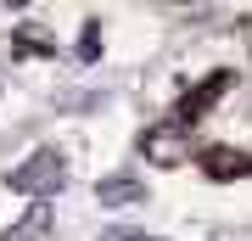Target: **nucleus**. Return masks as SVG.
Instances as JSON below:
<instances>
[{
	"label": "nucleus",
	"instance_id": "7ed1b4c3",
	"mask_svg": "<svg viewBox=\"0 0 252 241\" xmlns=\"http://www.w3.org/2000/svg\"><path fill=\"white\" fill-rule=\"evenodd\" d=\"M95 202L101 207H135V202H146V185H140L135 174H112V179L95 185Z\"/></svg>",
	"mask_w": 252,
	"mask_h": 241
},
{
	"label": "nucleus",
	"instance_id": "f03ea898",
	"mask_svg": "<svg viewBox=\"0 0 252 241\" xmlns=\"http://www.w3.org/2000/svg\"><path fill=\"white\" fill-rule=\"evenodd\" d=\"M62 179H67V174H62V152H34L17 174L6 179V185L23 191V197H45V191H56Z\"/></svg>",
	"mask_w": 252,
	"mask_h": 241
},
{
	"label": "nucleus",
	"instance_id": "39448f33",
	"mask_svg": "<svg viewBox=\"0 0 252 241\" xmlns=\"http://www.w3.org/2000/svg\"><path fill=\"white\" fill-rule=\"evenodd\" d=\"M202 169H207V174H213V179H235V174H247V169H252V163H247L241 152H230V146H213V152H207V157H202Z\"/></svg>",
	"mask_w": 252,
	"mask_h": 241
},
{
	"label": "nucleus",
	"instance_id": "f257e3e1",
	"mask_svg": "<svg viewBox=\"0 0 252 241\" xmlns=\"http://www.w3.org/2000/svg\"><path fill=\"white\" fill-rule=\"evenodd\" d=\"M140 157L152 163V169H180V163L190 157V129H180L168 118V124H152L140 135Z\"/></svg>",
	"mask_w": 252,
	"mask_h": 241
},
{
	"label": "nucleus",
	"instance_id": "423d86ee",
	"mask_svg": "<svg viewBox=\"0 0 252 241\" xmlns=\"http://www.w3.org/2000/svg\"><path fill=\"white\" fill-rule=\"evenodd\" d=\"M56 39H45V28H17V39H11V56H51Z\"/></svg>",
	"mask_w": 252,
	"mask_h": 241
},
{
	"label": "nucleus",
	"instance_id": "0eeeda50",
	"mask_svg": "<svg viewBox=\"0 0 252 241\" xmlns=\"http://www.w3.org/2000/svg\"><path fill=\"white\" fill-rule=\"evenodd\" d=\"M95 241H146V236H140V230H129V224H107Z\"/></svg>",
	"mask_w": 252,
	"mask_h": 241
},
{
	"label": "nucleus",
	"instance_id": "20e7f679",
	"mask_svg": "<svg viewBox=\"0 0 252 241\" xmlns=\"http://www.w3.org/2000/svg\"><path fill=\"white\" fill-rule=\"evenodd\" d=\"M224 90H230V73H213V79H207L196 96H185V107H180V118H174V124H180V129H190V118H202L219 96H224Z\"/></svg>",
	"mask_w": 252,
	"mask_h": 241
},
{
	"label": "nucleus",
	"instance_id": "6e6552de",
	"mask_svg": "<svg viewBox=\"0 0 252 241\" xmlns=\"http://www.w3.org/2000/svg\"><path fill=\"white\" fill-rule=\"evenodd\" d=\"M146 241H157V236H146Z\"/></svg>",
	"mask_w": 252,
	"mask_h": 241
}]
</instances>
